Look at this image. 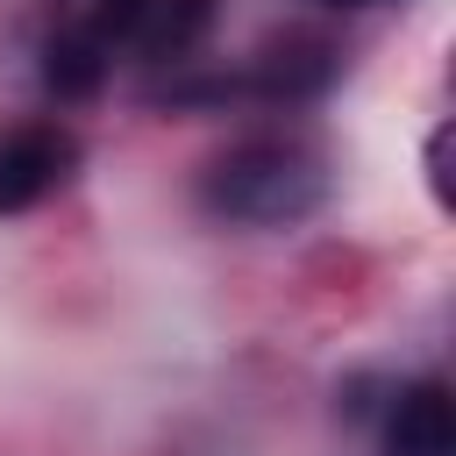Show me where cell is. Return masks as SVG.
Returning a JSON list of instances; mask_svg holds the SVG:
<instances>
[{
    "label": "cell",
    "instance_id": "1",
    "mask_svg": "<svg viewBox=\"0 0 456 456\" xmlns=\"http://www.w3.org/2000/svg\"><path fill=\"white\" fill-rule=\"evenodd\" d=\"M328 200V164L299 135H249L200 171V207L235 228H292Z\"/></svg>",
    "mask_w": 456,
    "mask_h": 456
},
{
    "label": "cell",
    "instance_id": "2",
    "mask_svg": "<svg viewBox=\"0 0 456 456\" xmlns=\"http://www.w3.org/2000/svg\"><path fill=\"white\" fill-rule=\"evenodd\" d=\"M71 164H78V142L64 128H14L0 142V214H21L43 192H57Z\"/></svg>",
    "mask_w": 456,
    "mask_h": 456
},
{
    "label": "cell",
    "instance_id": "3",
    "mask_svg": "<svg viewBox=\"0 0 456 456\" xmlns=\"http://www.w3.org/2000/svg\"><path fill=\"white\" fill-rule=\"evenodd\" d=\"M385 456H456V399L442 378L392 392L385 406Z\"/></svg>",
    "mask_w": 456,
    "mask_h": 456
},
{
    "label": "cell",
    "instance_id": "4",
    "mask_svg": "<svg viewBox=\"0 0 456 456\" xmlns=\"http://www.w3.org/2000/svg\"><path fill=\"white\" fill-rule=\"evenodd\" d=\"M107 57H114V36L100 28V21H57L50 28V43H43V78H50V93L57 100H86L100 78H107Z\"/></svg>",
    "mask_w": 456,
    "mask_h": 456
},
{
    "label": "cell",
    "instance_id": "5",
    "mask_svg": "<svg viewBox=\"0 0 456 456\" xmlns=\"http://www.w3.org/2000/svg\"><path fill=\"white\" fill-rule=\"evenodd\" d=\"M207 21H214V0H128L114 43H135L150 57H185L207 36Z\"/></svg>",
    "mask_w": 456,
    "mask_h": 456
},
{
    "label": "cell",
    "instance_id": "6",
    "mask_svg": "<svg viewBox=\"0 0 456 456\" xmlns=\"http://www.w3.org/2000/svg\"><path fill=\"white\" fill-rule=\"evenodd\" d=\"M328 71H335L328 43H314V36H285V43H271V50L249 64V86H256V93H285V100H299V93H321Z\"/></svg>",
    "mask_w": 456,
    "mask_h": 456
},
{
    "label": "cell",
    "instance_id": "7",
    "mask_svg": "<svg viewBox=\"0 0 456 456\" xmlns=\"http://www.w3.org/2000/svg\"><path fill=\"white\" fill-rule=\"evenodd\" d=\"M428 185H435V200L449 207V128L428 135Z\"/></svg>",
    "mask_w": 456,
    "mask_h": 456
},
{
    "label": "cell",
    "instance_id": "8",
    "mask_svg": "<svg viewBox=\"0 0 456 456\" xmlns=\"http://www.w3.org/2000/svg\"><path fill=\"white\" fill-rule=\"evenodd\" d=\"M328 7H370V0H328Z\"/></svg>",
    "mask_w": 456,
    "mask_h": 456
}]
</instances>
